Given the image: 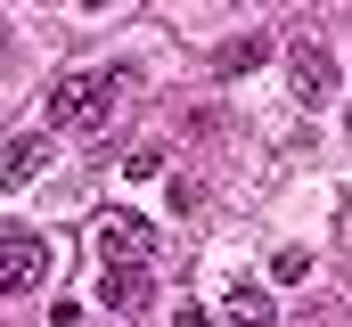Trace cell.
Returning <instances> with one entry per match:
<instances>
[{
  "instance_id": "obj_4",
  "label": "cell",
  "mask_w": 352,
  "mask_h": 327,
  "mask_svg": "<svg viewBox=\"0 0 352 327\" xmlns=\"http://www.w3.org/2000/svg\"><path fill=\"white\" fill-rule=\"evenodd\" d=\"M156 253V229L140 213H107L98 221V262H148Z\"/></svg>"
},
{
  "instance_id": "obj_7",
  "label": "cell",
  "mask_w": 352,
  "mask_h": 327,
  "mask_svg": "<svg viewBox=\"0 0 352 327\" xmlns=\"http://www.w3.org/2000/svg\"><path fill=\"white\" fill-rule=\"evenodd\" d=\"M270 58V33H230L221 49H213V74H254Z\"/></svg>"
},
{
  "instance_id": "obj_6",
  "label": "cell",
  "mask_w": 352,
  "mask_h": 327,
  "mask_svg": "<svg viewBox=\"0 0 352 327\" xmlns=\"http://www.w3.org/2000/svg\"><path fill=\"white\" fill-rule=\"evenodd\" d=\"M221 319L230 327H278V303H270V286L238 278V286H221Z\"/></svg>"
},
{
  "instance_id": "obj_3",
  "label": "cell",
  "mask_w": 352,
  "mask_h": 327,
  "mask_svg": "<svg viewBox=\"0 0 352 327\" xmlns=\"http://www.w3.org/2000/svg\"><path fill=\"white\" fill-rule=\"evenodd\" d=\"M41 278H50V245L33 238V229H8L0 238V286L8 295H33Z\"/></svg>"
},
{
  "instance_id": "obj_9",
  "label": "cell",
  "mask_w": 352,
  "mask_h": 327,
  "mask_svg": "<svg viewBox=\"0 0 352 327\" xmlns=\"http://www.w3.org/2000/svg\"><path fill=\"white\" fill-rule=\"evenodd\" d=\"M123 172H131V180H156V172H164V148H131V164H123Z\"/></svg>"
},
{
  "instance_id": "obj_10",
  "label": "cell",
  "mask_w": 352,
  "mask_h": 327,
  "mask_svg": "<svg viewBox=\"0 0 352 327\" xmlns=\"http://www.w3.org/2000/svg\"><path fill=\"white\" fill-rule=\"evenodd\" d=\"M173 327H213V319H205V311H197V303H180V319Z\"/></svg>"
},
{
  "instance_id": "obj_5",
  "label": "cell",
  "mask_w": 352,
  "mask_h": 327,
  "mask_svg": "<svg viewBox=\"0 0 352 327\" xmlns=\"http://www.w3.org/2000/svg\"><path fill=\"white\" fill-rule=\"evenodd\" d=\"M98 303L131 319V311L148 303V262H107V270H98Z\"/></svg>"
},
{
  "instance_id": "obj_8",
  "label": "cell",
  "mask_w": 352,
  "mask_h": 327,
  "mask_svg": "<svg viewBox=\"0 0 352 327\" xmlns=\"http://www.w3.org/2000/svg\"><path fill=\"white\" fill-rule=\"evenodd\" d=\"M41 164H50V139H41V131H16V139H8V188H25Z\"/></svg>"
},
{
  "instance_id": "obj_11",
  "label": "cell",
  "mask_w": 352,
  "mask_h": 327,
  "mask_svg": "<svg viewBox=\"0 0 352 327\" xmlns=\"http://www.w3.org/2000/svg\"><path fill=\"white\" fill-rule=\"evenodd\" d=\"M344 139H352V106H344Z\"/></svg>"
},
{
  "instance_id": "obj_2",
  "label": "cell",
  "mask_w": 352,
  "mask_h": 327,
  "mask_svg": "<svg viewBox=\"0 0 352 327\" xmlns=\"http://www.w3.org/2000/svg\"><path fill=\"white\" fill-rule=\"evenodd\" d=\"M287 82H295V98H303V106H328V98H336V49H320V41H295V49H287Z\"/></svg>"
},
{
  "instance_id": "obj_1",
  "label": "cell",
  "mask_w": 352,
  "mask_h": 327,
  "mask_svg": "<svg viewBox=\"0 0 352 327\" xmlns=\"http://www.w3.org/2000/svg\"><path fill=\"white\" fill-rule=\"evenodd\" d=\"M131 90H140V74H123V66H107V74H58L50 82V123L58 131H107Z\"/></svg>"
}]
</instances>
